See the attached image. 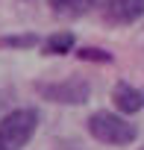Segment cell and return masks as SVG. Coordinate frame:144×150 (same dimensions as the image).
<instances>
[{
  "instance_id": "52a82bcc",
  "label": "cell",
  "mask_w": 144,
  "mask_h": 150,
  "mask_svg": "<svg viewBox=\"0 0 144 150\" xmlns=\"http://www.w3.org/2000/svg\"><path fill=\"white\" fill-rule=\"evenodd\" d=\"M77 38L74 33H50L47 38H41V53L44 56H68L74 50Z\"/></svg>"
},
{
  "instance_id": "7a4b0ae2",
  "label": "cell",
  "mask_w": 144,
  "mask_h": 150,
  "mask_svg": "<svg viewBox=\"0 0 144 150\" xmlns=\"http://www.w3.org/2000/svg\"><path fill=\"white\" fill-rule=\"evenodd\" d=\"M38 129L35 109H15L0 121V150H24Z\"/></svg>"
},
{
  "instance_id": "9c48e42d",
  "label": "cell",
  "mask_w": 144,
  "mask_h": 150,
  "mask_svg": "<svg viewBox=\"0 0 144 150\" xmlns=\"http://www.w3.org/2000/svg\"><path fill=\"white\" fill-rule=\"evenodd\" d=\"M77 56H80L83 62H112V59H115L109 50H100V47H80Z\"/></svg>"
},
{
  "instance_id": "277c9868",
  "label": "cell",
  "mask_w": 144,
  "mask_h": 150,
  "mask_svg": "<svg viewBox=\"0 0 144 150\" xmlns=\"http://www.w3.org/2000/svg\"><path fill=\"white\" fill-rule=\"evenodd\" d=\"M94 9L103 15V21L126 27L144 18V0H94Z\"/></svg>"
},
{
  "instance_id": "5b68a950",
  "label": "cell",
  "mask_w": 144,
  "mask_h": 150,
  "mask_svg": "<svg viewBox=\"0 0 144 150\" xmlns=\"http://www.w3.org/2000/svg\"><path fill=\"white\" fill-rule=\"evenodd\" d=\"M112 103L118 106V112H124V115H135V112L144 109V88H135L132 83L121 80V83H115Z\"/></svg>"
},
{
  "instance_id": "30bf717a",
  "label": "cell",
  "mask_w": 144,
  "mask_h": 150,
  "mask_svg": "<svg viewBox=\"0 0 144 150\" xmlns=\"http://www.w3.org/2000/svg\"><path fill=\"white\" fill-rule=\"evenodd\" d=\"M141 150H144V147H141Z\"/></svg>"
},
{
  "instance_id": "ba28073f",
  "label": "cell",
  "mask_w": 144,
  "mask_h": 150,
  "mask_svg": "<svg viewBox=\"0 0 144 150\" xmlns=\"http://www.w3.org/2000/svg\"><path fill=\"white\" fill-rule=\"evenodd\" d=\"M0 47H3V50H32V47H41V38H38V33L0 35Z\"/></svg>"
},
{
  "instance_id": "3957f363",
  "label": "cell",
  "mask_w": 144,
  "mask_h": 150,
  "mask_svg": "<svg viewBox=\"0 0 144 150\" xmlns=\"http://www.w3.org/2000/svg\"><path fill=\"white\" fill-rule=\"evenodd\" d=\"M35 91L47 103H56V106H83L91 97V86L83 77H71L62 83H38Z\"/></svg>"
},
{
  "instance_id": "8992f818",
  "label": "cell",
  "mask_w": 144,
  "mask_h": 150,
  "mask_svg": "<svg viewBox=\"0 0 144 150\" xmlns=\"http://www.w3.org/2000/svg\"><path fill=\"white\" fill-rule=\"evenodd\" d=\"M47 6L53 9L56 18L77 21V18H85L94 9V0H47Z\"/></svg>"
},
{
  "instance_id": "6da1fadb",
  "label": "cell",
  "mask_w": 144,
  "mask_h": 150,
  "mask_svg": "<svg viewBox=\"0 0 144 150\" xmlns=\"http://www.w3.org/2000/svg\"><path fill=\"white\" fill-rule=\"evenodd\" d=\"M85 127H88V135H91V138H97L100 144H112V147H126V144H132V141L138 138V129H135L124 115L109 112V109L94 112Z\"/></svg>"
}]
</instances>
